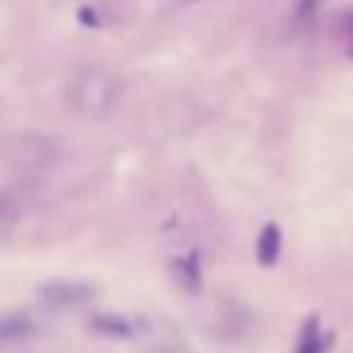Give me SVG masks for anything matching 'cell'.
Here are the masks:
<instances>
[{
    "label": "cell",
    "mask_w": 353,
    "mask_h": 353,
    "mask_svg": "<svg viewBox=\"0 0 353 353\" xmlns=\"http://www.w3.org/2000/svg\"><path fill=\"white\" fill-rule=\"evenodd\" d=\"M124 94V80L119 72L102 63L77 66L63 85V102L72 116L83 121H102L108 119Z\"/></svg>",
    "instance_id": "6da1fadb"
},
{
    "label": "cell",
    "mask_w": 353,
    "mask_h": 353,
    "mask_svg": "<svg viewBox=\"0 0 353 353\" xmlns=\"http://www.w3.org/2000/svg\"><path fill=\"white\" fill-rule=\"evenodd\" d=\"M61 149L52 135L44 132H30V130H17L8 132L3 141V157L14 171L22 174H36L47 171L58 160Z\"/></svg>",
    "instance_id": "7a4b0ae2"
},
{
    "label": "cell",
    "mask_w": 353,
    "mask_h": 353,
    "mask_svg": "<svg viewBox=\"0 0 353 353\" xmlns=\"http://www.w3.org/2000/svg\"><path fill=\"white\" fill-rule=\"evenodd\" d=\"M97 295V290L85 281H66V279H52L36 287V298L55 312H72L85 306L91 298Z\"/></svg>",
    "instance_id": "3957f363"
},
{
    "label": "cell",
    "mask_w": 353,
    "mask_h": 353,
    "mask_svg": "<svg viewBox=\"0 0 353 353\" xmlns=\"http://www.w3.org/2000/svg\"><path fill=\"white\" fill-rule=\"evenodd\" d=\"M171 273H174V281L179 290H185L190 295L201 290V265H199L196 251H188V254L171 259Z\"/></svg>",
    "instance_id": "277c9868"
},
{
    "label": "cell",
    "mask_w": 353,
    "mask_h": 353,
    "mask_svg": "<svg viewBox=\"0 0 353 353\" xmlns=\"http://www.w3.org/2000/svg\"><path fill=\"white\" fill-rule=\"evenodd\" d=\"M88 331L108 339H130L135 336V323L121 314H94L88 320Z\"/></svg>",
    "instance_id": "5b68a950"
},
{
    "label": "cell",
    "mask_w": 353,
    "mask_h": 353,
    "mask_svg": "<svg viewBox=\"0 0 353 353\" xmlns=\"http://www.w3.org/2000/svg\"><path fill=\"white\" fill-rule=\"evenodd\" d=\"M30 336H33V320L28 314L11 312V314L3 317V323H0V339H3L6 347L19 345V342H28Z\"/></svg>",
    "instance_id": "8992f818"
},
{
    "label": "cell",
    "mask_w": 353,
    "mask_h": 353,
    "mask_svg": "<svg viewBox=\"0 0 353 353\" xmlns=\"http://www.w3.org/2000/svg\"><path fill=\"white\" fill-rule=\"evenodd\" d=\"M279 251H281V232L276 223H265L256 237V262L262 268H270V265H276Z\"/></svg>",
    "instance_id": "52a82bcc"
},
{
    "label": "cell",
    "mask_w": 353,
    "mask_h": 353,
    "mask_svg": "<svg viewBox=\"0 0 353 353\" xmlns=\"http://www.w3.org/2000/svg\"><path fill=\"white\" fill-rule=\"evenodd\" d=\"M325 336L320 334V323L317 317H309L306 325H303V334H301V342H298V350L295 353H323L325 350Z\"/></svg>",
    "instance_id": "ba28073f"
},
{
    "label": "cell",
    "mask_w": 353,
    "mask_h": 353,
    "mask_svg": "<svg viewBox=\"0 0 353 353\" xmlns=\"http://www.w3.org/2000/svg\"><path fill=\"white\" fill-rule=\"evenodd\" d=\"M11 226H14V204H11V196L3 193V199H0V232H3V240L11 237Z\"/></svg>",
    "instance_id": "9c48e42d"
},
{
    "label": "cell",
    "mask_w": 353,
    "mask_h": 353,
    "mask_svg": "<svg viewBox=\"0 0 353 353\" xmlns=\"http://www.w3.org/2000/svg\"><path fill=\"white\" fill-rule=\"evenodd\" d=\"M314 8H317V0H301L298 3V19H306V17H312L314 14Z\"/></svg>",
    "instance_id": "30bf717a"
},
{
    "label": "cell",
    "mask_w": 353,
    "mask_h": 353,
    "mask_svg": "<svg viewBox=\"0 0 353 353\" xmlns=\"http://www.w3.org/2000/svg\"><path fill=\"white\" fill-rule=\"evenodd\" d=\"M188 3H190V0H188Z\"/></svg>",
    "instance_id": "8fae6325"
}]
</instances>
